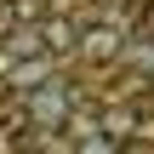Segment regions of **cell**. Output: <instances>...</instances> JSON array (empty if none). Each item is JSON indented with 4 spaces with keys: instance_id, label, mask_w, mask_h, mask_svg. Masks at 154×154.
I'll list each match as a JSON object with an SVG mask.
<instances>
[{
    "instance_id": "cell-1",
    "label": "cell",
    "mask_w": 154,
    "mask_h": 154,
    "mask_svg": "<svg viewBox=\"0 0 154 154\" xmlns=\"http://www.w3.org/2000/svg\"><path fill=\"white\" fill-rule=\"evenodd\" d=\"M23 97V109H29V126L34 131H57L63 120H69V86H57V80H40L34 91H17Z\"/></svg>"
},
{
    "instance_id": "cell-2",
    "label": "cell",
    "mask_w": 154,
    "mask_h": 154,
    "mask_svg": "<svg viewBox=\"0 0 154 154\" xmlns=\"http://www.w3.org/2000/svg\"><path fill=\"white\" fill-rule=\"evenodd\" d=\"M120 46H126V29H120V23H86L74 51H80L86 63H114V57H120Z\"/></svg>"
},
{
    "instance_id": "cell-3",
    "label": "cell",
    "mask_w": 154,
    "mask_h": 154,
    "mask_svg": "<svg viewBox=\"0 0 154 154\" xmlns=\"http://www.w3.org/2000/svg\"><path fill=\"white\" fill-rule=\"evenodd\" d=\"M40 40H46V51L57 57V51H74V46H80V29L63 23V17H40Z\"/></svg>"
},
{
    "instance_id": "cell-4",
    "label": "cell",
    "mask_w": 154,
    "mask_h": 154,
    "mask_svg": "<svg viewBox=\"0 0 154 154\" xmlns=\"http://www.w3.org/2000/svg\"><path fill=\"white\" fill-rule=\"evenodd\" d=\"M6 51L23 63V57H51L46 51V40H40V29H17V34H6Z\"/></svg>"
},
{
    "instance_id": "cell-5",
    "label": "cell",
    "mask_w": 154,
    "mask_h": 154,
    "mask_svg": "<svg viewBox=\"0 0 154 154\" xmlns=\"http://www.w3.org/2000/svg\"><path fill=\"white\" fill-rule=\"evenodd\" d=\"M97 131H109V137H126V131H131V103L120 97L114 109H103V120H97Z\"/></svg>"
},
{
    "instance_id": "cell-6",
    "label": "cell",
    "mask_w": 154,
    "mask_h": 154,
    "mask_svg": "<svg viewBox=\"0 0 154 154\" xmlns=\"http://www.w3.org/2000/svg\"><path fill=\"white\" fill-rule=\"evenodd\" d=\"M69 154H120V137H109V131H97V137H86V143H74Z\"/></svg>"
},
{
    "instance_id": "cell-7",
    "label": "cell",
    "mask_w": 154,
    "mask_h": 154,
    "mask_svg": "<svg viewBox=\"0 0 154 154\" xmlns=\"http://www.w3.org/2000/svg\"><path fill=\"white\" fill-rule=\"evenodd\" d=\"M11 17L17 23H40L46 17V0H11Z\"/></svg>"
},
{
    "instance_id": "cell-8",
    "label": "cell",
    "mask_w": 154,
    "mask_h": 154,
    "mask_svg": "<svg viewBox=\"0 0 154 154\" xmlns=\"http://www.w3.org/2000/svg\"><path fill=\"white\" fill-rule=\"evenodd\" d=\"M120 154H154L149 137H120Z\"/></svg>"
},
{
    "instance_id": "cell-9",
    "label": "cell",
    "mask_w": 154,
    "mask_h": 154,
    "mask_svg": "<svg viewBox=\"0 0 154 154\" xmlns=\"http://www.w3.org/2000/svg\"><path fill=\"white\" fill-rule=\"evenodd\" d=\"M143 11H149V0H126V17H131V23H137Z\"/></svg>"
}]
</instances>
